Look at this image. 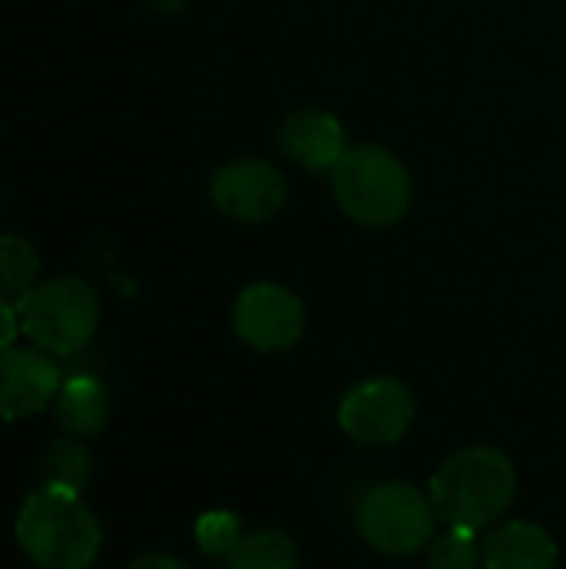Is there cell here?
I'll list each match as a JSON object with an SVG mask.
<instances>
[{
  "label": "cell",
  "mask_w": 566,
  "mask_h": 569,
  "mask_svg": "<svg viewBox=\"0 0 566 569\" xmlns=\"http://www.w3.org/2000/svg\"><path fill=\"white\" fill-rule=\"evenodd\" d=\"M23 557L40 569H90L100 557V520L80 493L40 487L13 523Z\"/></svg>",
  "instance_id": "6da1fadb"
},
{
  "label": "cell",
  "mask_w": 566,
  "mask_h": 569,
  "mask_svg": "<svg viewBox=\"0 0 566 569\" xmlns=\"http://www.w3.org/2000/svg\"><path fill=\"white\" fill-rule=\"evenodd\" d=\"M517 497V470L494 447H467L444 460L430 480V503L437 520L464 530H487Z\"/></svg>",
  "instance_id": "7a4b0ae2"
},
{
  "label": "cell",
  "mask_w": 566,
  "mask_h": 569,
  "mask_svg": "<svg viewBox=\"0 0 566 569\" xmlns=\"http://www.w3.org/2000/svg\"><path fill=\"white\" fill-rule=\"evenodd\" d=\"M17 317L20 333L37 350L50 357H73L97 333L100 300L80 277H50L17 300Z\"/></svg>",
  "instance_id": "3957f363"
},
{
  "label": "cell",
  "mask_w": 566,
  "mask_h": 569,
  "mask_svg": "<svg viewBox=\"0 0 566 569\" xmlns=\"http://www.w3.org/2000/svg\"><path fill=\"white\" fill-rule=\"evenodd\" d=\"M330 177L340 210L364 227H390L410 210V173L404 160L384 147H350Z\"/></svg>",
  "instance_id": "277c9868"
},
{
  "label": "cell",
  "mask_w": 566,
  "mask_h": 569,
  "mask_svg": "<svg viewBox=\"0 0 566 569\" xmlns=\"http://www.w3.org/2000/svg\"><path fill=\"white\" fill-rule=\"evenodd\" d=\"M437 510L427 493L410 483H384L374 487L357 510L360 537L390 557H410L424 550L434 537Z\"/></svg>",
  "instance_id": "5b68a950"
},
{
  "label": "cell",
  "mask_w": 566,
  "mask_h": 569,
  "mask_svg": "<svg viewBox=\"0 0 566 569\" xmlns=\"http://www.w3.org/2000/svg\"><path fill=\"white\" fill-rule=\"evenodd\" d=\"M417 413V400L410 387H404L394 377H374L347 390L340 400V427L357 443L367 447H387L397 443Z\"/></svg>",
  "instance_id": "8992f818"
},
{
  "label": "cell",
  "mask_w": 566,
  "mask_h": 569,
  "mask_svg": "<svg viewBox=\"0 0 566 569\" xmlns=\"http://www.w3.org/2000/svg\"><path fill=\"white\" fill-rule=\"evenodd\" d=\"M210 200L230 220L260 223L284 210L287 180L274 163L260 157H240V160L224 163L210 177Z\"/></svg>",
  "instance_id": "52a82bcc"
},
{
  "label": "cell",
  "mask_w": 566,
  "mask_h": 569,
  "mask_svg": "<svg viewBox=\"0 0 566 569\" xmlns=\"http://www.w3.org/2000/svg\"><path fill=\"white\" fill-rule=\"evenodd\" d=\"M234 330L260 353L290 350L304 337V303L280 283H254L234 303Z\"/></svg>",
  "instance_id": "ba28073f"
},
{
  "label": "cell",
  "mask_w": 566,
  "mask_h": 569,
  "mask_svg": "<svg viewBox=\"0 0 566 569\" xmlns=\"http://www.w3.org/2000/svg\"><path fill=\"white\" fill-rule=\"evenodd\" d=\"M60 370L43 350L10 347L0 353V420H27L60 393Z\"/></svg>",
  "instance_id": "9c48e42d"
},
{
  "label": "cell",
  "mask_w": 566,
  "mask_h": 569,
  "mask_svg": "<svg viewBox=\"0 0 566 569\" xmlns=\"http://www.w3.org/2000/svg\"><path fill=\"white\" fill-rule=\"evenodd\" d=\"M277 143L294 163H300V167H307L314 173L334 170L340 163V157L350 150L344 123L327 110H294V113H287L280 130H277Z\"/></svg>",
  "instance_id": "30bf717a"
},
{
  "label": "cell",
  "mask_w": 566,
  "mask_h": 569,
  "mask_svg": "<svg viewBox=\"0 0 566 569\" xmlns=\"http://www.w3.org/2000/svg\"><path fill=\"white\" fill-rule=\"evenodd\" d=\"M487 569H557V543L537 523H504L484 543Z\"/></svg>",
  "instance_id": "8fae6325"
},
{
  "label": "cell",
  "mask_w": 566,
  "mask_h": 569,
  "mask_svg": "<svg viewBox=\"0 0 566 569\" xmlns=\"http://www.w3.org/2000/svg\"><path fill=\"white\" fill-rule=\"evenodd\" d=\"M110 400L97 377H70L60 383V393L53 400V420L67 437H93L107 427Z\"/></svg>",
  "instance_id": "7c38bea8"
},
{
  "label": "cell",
  "mask_w": 566,
  "mask_h": 569,
  "mask_svg": "<svg viewBox=\"0 0 566 569\" xmlns=\"http://www.w3.org/2000/svg\"><path fill=\"white\" fill-rule=\"evenodd\" d=\"M220 569H297V547L280 530L244 533Z\"/></svg>",
  "instance_id": "4fadbf2b"
},
{
  "label": "cell",
  "mask_w": 566,
  "mask_h": 569,
  "mask_svg": "<svg viewBox=\"0 0 566 569\" xmlns=\"http://www.w3.org/2000/svg\"><path fill=\"white\" fill-rule=\"evenodd\" d=\"M90 470H93V457L77 437L57 440L40 460L43 487H57V490H70V493H80L87 487Z\"/></svg>",
  "instance_id": "5bb4252c"
},
{
  "label": "cell",
  "mask_w": 566,
  "mask_h": 569,
  "mask_svg": "<svg viewBox=\"0 0 566 569\" xmlns=\"http://www.w3.org/2000/svg\"><path fill=\"white\" fill-rule=\"evenodd\" d=\"M40 257L37 250L13 233H0V297L20 300L27 297L40 280Z\"/></svg>",
  "instance_id": "9a60e30c"
},
{
  "label": "cell",
  "mask_w": 566,
  "mask_h": 569,
  "mask_svg": "<svg viewBox=\"0 0 566 569\" xmlns=\"http://www.w3.org/2000/svg\"><path fill=\"white\" fill-rule=\"evenodd\" d=\"M430 569H477L480 567V550H477V533L464 527H450L444 537L430 543L427 553Z\"/></svg>",
  "instance_id": "2e32d148"
},
{
  "label": "cell",
  "mask_w": 566,
  "mask_h": 569,
  "mask_svg": "<svg viewBox=\"0 0 566 569\" xmlns=\"http://www.w3.org/2000/svg\"><path fill=\"white\" fill-rule=\"evenodd\" d=\"M244 530H240V520L230 513V510H210L197 520V543L203 553L210 557H227L237 543H240Z\"/></svg>",
  "instance_id": "e0dca14e"
},
{
  "label": "cell",
  "mask_w": 566,
  "mask_h": 569,
  "mask_svg": "<svg viewBox=\"0 0 566 569\" xmlns=\"http://www.w3.org/2000/svg\"><path fill=\"white\" fill-rule=\"evenodd\" d=\"M17 330H20L17 303H10V300H3V297H0V353L13 347V340H17Z\"/></svg>",
  "instance_id": "ac0fdd59"
},
{
  "label": "cell",
  "mask_w": 566,
  "mask_h": 569,
  "mask_svg": "<svg viewBox=\"0 0 566 569\" xmlns=\"http://www.w3.org/2000/svg\"><path fill=\"white\" fill-rule=\"evenodd\" d=\"M123 569H190V567H187V563H180L177 557H167V553H147V557L130 560Z\"/></svg>",
  "instance_id": "d6986e66"
},
{
  "label": "cell",
  "mask_w": 566,
  "mask_h": 569,
  "mask_svg": "<svg viewBox=\"0 0 566 569\" xmlns=\"http://www.w3.org/2000/svg\"><path fill=\"white\" fill-rule=\"evenodd\" d=\"M153 10H160V13H177V10H183L190 0H147Z\"/></svg>",
  "instance_id": "ffe728a7"
}]
</instances>
